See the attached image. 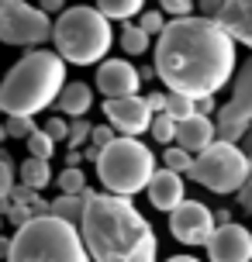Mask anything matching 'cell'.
<instances>
[{"mask_svg":"<svg viewBox=\"0 0 252 262\" xmlns=\"http://www.w3.org/2000/svg\"><path fill=\"white\" fill-rule=\"evenodd\" d=\"M156 76L170 93L214 97L235 76V38L214 17H173L156 35Z\"/></svg>","mask_w":252,"mask_h":262,"instance_id":"6da1fadb","label":"cell"},{"mask_svg":"<svg viewBox=\"0 0 252 262\" xmlns=\"http://www.w3.org/2000/svg\"><path fill=\"white\" fill-rule=\"evenodd\" d=\"M80 231L93 262H156L159 255L152 224L135 210L128 196L90 190Z\"/></svg>","mask_w":252,"mask_h":262,"instance_id":"7a4b0ae2","label":"cell"},{"mask_svg":"<svg viewBox=\"0 0 252 262\" xmlns=\"http://www.w3.org/2000/svg\"><path fill=\"white\" fill-rule=\"evenodd\" d=\"M62 90H66V59L59 52H49V49H31L4 76L0 107L7 114H28V118H35L52 100H59Z\"/></svg>","mask_w":252,"mask_h":262,"instance_id":"3957f363","label":"cell"},{"mask_svg":"<svg viewBox=\"0 0 252 262\" xmlns=\"http://www.w3.org/2000/svg\"><path fill=\"white\" fill-rule=\"evenodd\" d=\"M7 262H93L76 224L55 214H41L21 224L11 238Z\"/></svg>","mask_w":252,"mask_h":262,"instance_id":"277c9868","label":"cell"},{"mask_svg":"<svg viewBox=\"0 0 252 262\" xmlns=\"http://www.w3.org/2000/svg\"><path fill=\"white\" fill-rule=\"evenodd\" d=\"M55 52L62 55L66 62L76 66H93V62H104V55L111 52V17H107L100 7H66V11L55 17Z\"/></svg>","mask_w":252,"mask_h":262,"instance_id":"5b68a950","label":"cell"},{"mask_svg":"<svg viewBox=\"0 0 252 262\" xmlns=\"http://www.w3.org/2000/svg\"><path fill=\"white\" fill-rule=\"evenodd\" d=\"M97 176H100L107 193L132 196L138 190H149L152 176H156V156L138 138L121 135V138H114L111 145L100 148V156H97Z\"/></svg>","mask_w":252,"mask_h":262,"instance_id":"8992f818","label":"cell"},{"mask_svg":"<svg viewBox=\"0 0 252 262\" xmlns=\"http://www.w3.org/2000/svg\"><path fill=\"white\" fill-rule=\"evenodd\" d=\"M252 172V162H249V152H242L239 142H225L218 138L214 145H207L204 152H197V162H194V183H200L204 190H211L218 196H228V193H239L242 183L249 180Z\"/></svg>","mask_w":252,"mask_h":262,"instance_id":"52a82bcc","label":"cell"},{"mask_svg":"<svg viewBox=\"0 0 252 262\" xmlns=\"http://www.w3.org/2000/svg\"><path fill=\"white\" fill-rule=\"evenodd\" d=\"M52 17L28 0H0V38L7 45H41L52 38Z\"/></svg>","mask_w":252,"mask_h":262,"instance_id":"ba28073f","label":"cell"},{"mask_svg":"<svg viewBox=\"0 0 252 262\" xmlns=\"http://www.w3.org/2000/svg\"><path fill=\"white\" fill-rule=\"evenodd\" d=\"M249 131H252V55L239 66L235 86H232V100L218 114V138L242 142Z\"/></svg>","mask_w":252,"mask_h":262,"instance_id":"9c48e42d","label":"cell"},{"mask_svg":"<svg viewBox=\"0 0 252 262\" xmlns=\"http://www.w3.org/2000/svg\"><path fill=\"white\" fill-rule=\"evenodd\" d=\"M218 228V214L200 200H183L176 210H170V231L183 245H207Z\"/></svg>","mask_w":252,"mask_h":262,"instance_id":"30bf717a","label":"cell"},{"mask_svg":"<svg viewBox=\"0 0 252 262\" xmlns=\"http://www.w3.org/2000/svg\"><path fill=\"white\" fill-rule=\"evenodd\" d=\"M104 114L121 135H132V138H138L142 131H152V118H156V111L149 107V97H138V93H132V97H107Z\"/></svg>","mask_w":252,"mask_h":262,"instance_id":"8fae6325","label":"cell"},{"mask_svg":"<svg viewBox=\"0 0 252 262\" xmlns=\"http://www.w3.org/2000/svg\"><path fill=\"white\" fill-rule=\"evenodd\" d=\"M207 259L211 262H252V231L235 221L218 224L211 242H207Z\"/></svg>","mask_w":252,"mask_h":262,"instance_id":"7c38bea8","label":"cell"},{"mask_svg":"<svg viewBox=\"0 0 252 262\" xmlns=\"http://www.w3.org/2000/svg\"><path fill=\"white\" fill-rule=\"evenodd\" d=\"M138 83H142V69H135L124 59H104L97 66V90L104 97H132L138 93Z\"/></svg>","mask_w":252,"mask_h":262,"instance_id":"4fadbf2b","label":"cell"},{"mask_svg":"<svg viewBox=\"0 0 252 262\" xmlns=\"http://www.w3.org/2000/svg\"><path fill=\"white\" fill-rule=\"evenodd\" d=\"M149 200H152V207L156 210H176L180 204H183V172L170 169V166H162V169H156V176H152V183H149Z\"/></svg>","mask_w":252,"mask_h":262,"instance_id":"5bb4252c","label":"cell"},{"mask_svg":"<svg viewBox=\"0 0 252 262\" xmlns=\"http://www.w3.org/2000/svg\"><path fill=\"white\" fill-rule=\"evenodd\" d=\"M214 142H218V121H211L207 114H194V118L180 121V128H176V145H183L190 152H204Z\"/></svg>","mask_w":252,"mask_h":262,"instance_id":"9a60e30c","label":"cell"},{"mask_svg":"<svg viewBox=\"0 0 252 262\" xmlns=\"http://www.w3.org/2000/svg\"><path fill=\"white\" fill-rule=\"evenodd\" d=\"M228 28V35L252 49V0H225V11L218 17Z\"/></svg>","mask_w":252,"mask_h":262,"instance_id":"2e32d148","label":"cell"},{"mask_svg":"<svg viewBox=\"0 0 252 262\" xmlns=\"http://www.w3.org/2000/svg\"><path fill=\"white\" fill-rule=\"evenodd\" d=\"M59 111L62 114H69V118H87V111H90L93 104V93L87 83H66V90L59 93Z\"/></svg>","mask_w":252,"mask_h":262,"instance_id":"e0dca14e","label":"cell"},{"mask_svg":"<svg viewBox=\"0 0 252 262\" xmlns=\"http://www.w3.org/2000/svg\"><path fill=\"white\" fill-rule=\"evenodd\" d=\"M17 176H21V183H28L31 190H45V186H49V180H52V166H49V159L28 156L25 162H21Z\"/></svg>","mask_w":252,"mask_h":262,"instance_id":"ac0fdd59","label":"cell"},{"mask_svg":"<svg viewBox=\"0 0 252 262\" xmlns=\"http://www.w3.org/2000/svg\"><path fill=\"white\" fill-rule=\"evenodd\" d=\"M87 193H90V190H87ZM87 193H62L59 200H52V214L80 228L83 210H87Z\"/></svg>","mask_w":252,"mask_h":262,"instance_id":"d6986e66","label":"cell"},{"mask_svg":"<svg viewBox=\"0 0 252 262\" xmlns=\"http://www.w3.org/2000/svg\"><path fill=\"white\" fill-rule=\"evenodd\" d=\"M97 7L111 17V21H128L145 7V0H97Z\"/></svg>","mask_w":252,"mask_h":262,"instance_id":"ffe728a7","label":"cell"},{"mask_svg":"<svg viewBox=\"0 0 252 262\" xmlns=\"http://www.w3.org/2000/svg\"><path fill=\"white\" fill-rule=\"evenodd\" d=\"M149 38H152V35H149L142 25H124L118 41H121V49H124L128 55H142L149 49Z\"/></svg>","mask_w":252,"mask_h":262,"instance_id":"44dd1931","label":"cell"},{"mask_svg":"<svg viewBox=\"0 0 252 262\" xmlns=\"http://www.w3.org/2000/svg\"><path fill=\"white\" fill-rule=\"evenodd\" d=\"M162 162H166L170 169H176V172H190L197 159H194V152H190V148H183V145H166Z\"/></svg>","mask_w":252,"mask_h":262,"instance_id":"7402d4cb","label":"cell"},{"mask_svg":"<svg viewBox=\"0 0 252 262\" xmlns=\"http://www.w3.org/2000/svg\"><path fill=\"white\" fill-rule=\"evenodd\" d=\"M176 128H180V121L170 118V114L162 111V114L152 118V131H149V135H152L156 142H162V145H173V142H176Z\"/></svg>","mask_w":252,"mask_h":262,"instance_id":"603a6c76","label":"cell"},{"mask_svg":"<svg viewBox=\"0 0 252 262\" xmlns=\"http://www.w3.org/2000/svg\"><path fill=\"white\" fill-rule=\"evenodd\" d=\"M166 114L176 121H186L197 114V100L194 97H186V93H170V100H166Z\"/></svg>","mask_w":252,"mask_h":262,"instance_id":"cb8c5ba5","label":"cell"},{"mask_svg":"<svg viewBox=\"0 0 252 262\" xmlns=\"http://www.w3.org/2000/svg\"><path fill=\"white\" fill-rule=\"evenodd\" d=\"M55 183H59V190H62V193H87V190H90L80 166H66V169L59 172V180H55Z\"/></svg>","mask_w":252,"mask_h":262,"instance_id":"d4e9b609","label":"cell"},{"mask_svg":"<svg viewBox=\"0 0 252 262\" xmlns=\"http://www.w3.org/2000/svg\"><path fill=\"white\" fill-rule=\"evenodd\" d=\"M25 142H28V156L49 159V156L55 152V138H52V135H49L45 128H38L35 135H31V138H25Z\"/></svg>","mask_w":252,"mask_h":262,"instance_id":"484cf974","label":"cell"},{"mask_svg":"<svg viewBox=\"0 0 252 262\" xmlns=\"http://www.w3.org/2000/svg\"><path fill=\"white\" fill-rule=\"evenodd\" d=\"M35 124H31V118L28 114H7V128H4V135L7 138H31L35 135Z\"/></svg>","mask_w":252,"mask_h":262,"instance_id":"4316f807","label":"cell"},{"mask_svg":"<svg viewBox=\"0 0 252 262\" xmlns=\"http://www.w3.org/2000/svg\"><path fill=\"white\" fill-rule=\"evenodd\" d=\"M87 138H93V124L87 118H76V121H69V148H83L87 145Z\"/></svg>","mask_w":252,"mask_h":262,"instance_id":"83f0119b","label":"cell"},{"mask_svg":"<svg viewBox=\"0 0 252 262\" xmlns=\"http://www.w3.org/2000/svg\"><path fill=\"white\" fill-rule=\"evenodd\" d=\"M14 162L7 152H0V200H7V196L14 193Z\"/></svg>","mask_w":252,"mask_h":262,"instance_id":"f1b7e54d","label":"cell"},{"mask_svg":"<svg viewBox=\"0 0 252 262\" xmlns=\"http://www.w3.org/2000/svg\"><path fill=\"white\" fill-rule=\"evenodd\" d=\"M138 25L145 28L149 35H162V31H166V25H170V21H166V17H162L159 11H142V17H138Z\"/></svg>","mask_w":252,"mask_h":262,"instance_id":"f546056e","label":"cell"},{"mask_svg":"<svg viewBox=\"0 0 252 262\" xmlns=\"http://www.w3.org/2000/svg\"><path fill=\"white\" fill-rule=\"evenodd\" d=\"M162 11L173 14V17H190L194 14V0H159Z\"/></svg>","mask_w":252,"mask_h":262,"instance_id":"4dcf8cb0","label":"cell"},{"mask_svg":"<svg viewBox=\"0 0 252 262\" xmlns=\"http://www.w3.org/2000/svg\"><path fill=\"white\" fill-rule=\"evenodd\" d=\"M114 124H93V145H100V148H104V145H111L114 142Z\"/></svg>","mask_w":252,"mask_h":262,"instance_id":"1f68e13d","label":"cell"},{"mask_svg":"<svg viewBox=\"0 0 252 262\" xmlns=\"http://www.w3.org/2000/svg\"><path fill=\"white\" fill-rule=\"evenodd\" d=\"M45 131H49V135H52L55 142H69V124L62 118H52L49 121V124H45Z\"/></svg>","mask_w":252,"mask_h":262,"instance_id":"d6a6232c","label":"cell"},{"mask_svg":"<svg viewBox=\"0 0 252 262\" xmlns=\"http://www.w3.org/2000/svg\"><path fill=\"white\" fill-rule=\"evenodd\" d=\"M197 7H200V14L204 17H221V11H225V0H197Z\"/></svg>","mask_w":252,"mask_h":262,"instance_id":"836d02e7","label":"cell"},{"mask_svg":"<svg viewBox=\"0 0 252 262\" xmlns=\"http://www.w3.org/2000/svg\"><path fill=\"white\" fill-rule=\"evenodd\" d=\"M235 196H239V204H242V207H252V172H249V180L242 183V190H239Z\"/></svg>","mask_w":252,"mask_h":262,"instance_id":"e575fe53","label":"cell"},{"mask_svg":"<svg viewBox=\"0 0 252 262\" xmlns=\"http://www.w3.org/2000/svg\"><path fill=\"white\" fill-rule=\"evenodd\" d=\"M166 100H170V93H149V107H152L156 114L166 111Z\"/></svg>","mask_w":252,"mask_h":262,"instance_id":"d590c367","label":"cell"},{"mask_svg":"<svg viewBox=\"0 0 252 262\" xmlns=\"http://www.w3.org/2000/svg\"><path fill=\"white\" fill-rule=\"evenodd\" d=\"M38 7H41V11H49V14H62V11H66V0H41Z\"/></svg>","mask_w":252,"mask_h":262,"instance_id":"8d00e7d4","label":"cell"},{"mask_svg":"<svg viewBox=\"0 0 252 262\" xmlns=\"http://www.w3.org/2000/svg\"><path fill=\"white\" fill-rule=\"evenodd\" d=\"M211 111H214V97H197V114L211 118Z\"/></svg>","mask_w":252,"mask_h":262,"instance_id":"74e56055","label":"cell"},{"mask_svg":"<svg viewBox=\"0 0 252 262\" xmlns=\"http://www.w3.org/2000/svg\"><path fill=\"white\" fill-rule=\"evenodd\" d=\"M83 159H87V156H83L80 148H69V152H66V166H80Z\"/></svg>","mask_w":252,"mask_h":262,"instance_id":"f35d334b","label":"cell"},{"mask_svg":"<svg viewBox=\"0 0 252 262\" xmlns=\"http://www.w3.org/2000/svg\"><path fill=\"white\" fill-rule=\"evenodd\" d=\"M166 262H200V259H194V255H170Z\"/></svg>","mask_w":252,"mask_h":262,"instance_id":"ab89813d","label":"cell"},{"mask_svg":"<svg viewBox=\"0 0 252 262\" xmlns=\"http://www.w3.org/2000/svg\"><path fill=\"white\" fill-rule=\"evenodd\" d=\"M232 221V210H218V224H228Z\"/></svg>","mask_w":252,"mask_h":262,"instance_id":"60d3db41","label":"cell"},{"mask_svg":"<svg viewBox=\"0 0 252 262\" xmlns=\"http://www.w3.org/2000/svg\"><path fill=\"white\" fill-rule=\"evenodd\" d=\"M242 142H245V148H249V156H252V131L245 135V138H242Z\"/></svg>","mask_w":252,"mask_h":262,"instance_id":"b9f144b4","label":"cell"},{"mask_svg":"<svg viewBox=\"0 0 252 262\" xmlns=\"http://www.w3.org/2000/svg\"><path fill=\"white\" fill-rule=\"evenodd\" d=\"M249 162H252V156H249Z\"/></svg>","mask_w":252,"mask_h":262,"instance_id":"7bdbcfd3","label":"cell"},{"mask_svg":"<svg viewBox=\"0 0 252 262\" xmlns=\"http://www.w3.org/2000/svg\"><path fill=\"white\" fill-rule=\"evenodd\" d=\"M249 210H252V207H249Z\"/></svg>","mask_w":252,"mask_h":262,"instance_id":"ee69618b","label":"cell"}]
</instances>
